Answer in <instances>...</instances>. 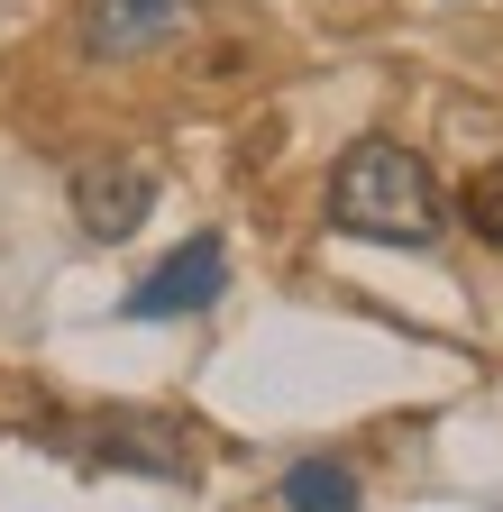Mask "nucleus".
Wrapping results in <instances>:
<instances>
[{
    "mask_svg": "<svg viewBox=\"0 0 503 512\" xmlns=\"http://www.w3.org/2000/svg\"><path fill=\"white\" fill-rule=\"evenodd\" d=\"M330 229L375 247H430L439 238V183L403 138H357L330 165Z\"/></svg>",
    "mask_w": 503,
    "mask_h": 512,
    "instance_id": "obj_1",
    "label": "nucleus"
},
{
    "mask_svg": "<svg viewBox=\"0 0 503 512\" xmlns=\"http://www.w3.org/2000/svg\"><path fill=\"white\" fill-rule=\"evenodd\" d=\"M220 293H229V247L202 229V238H183V247H174L119 311H129V320H183V311H211Z\"/></svg>",
    "mask_w": 503,
    "mask_h": 512,
    "instance_id": "obj_2",
    "label": "nucleus"
},
{
    "mask_svg": "<svg viewBox=\"0 0 503 512\" xmlns=\"http://www.w3.org/2000/svg\"><path fill=\"white\" fill-rule=\"evenodd\" d=\"M147 211H156V174L138 156H101V165L74 174V220H83V238L119 247V238L147 229Z\"/></svg>",
    "mask_w": 503,
    "mask_h": 512,
    "instance_id": "obj_3",
    "label": "nucleus"
},
{
    "mask_svg": "<svg viewBox=\"0 0 503 512\" xmlns=\"http://www.w3.org/2000/svg\"><path fill=\"white\" fill-rule=\"evenodd\" d=\"M193 28V0H83V46L101 64H129V55H156Z\"/></svg>",
    "mask_w": 503,
    "mask_h": 512,
    "instance_id": "obj_4",
    "label": "nucleus"
},
{
    "mask_svg": "<svg viewBox=\"0 0 503 512\" xmlns=\"http://www.w3.org/2000/svg\"><path fill=\"white\" fill-rule=\"evenodd\" d=\"M83 448H92V458H110V467H138V476H183V448H174L165 421H101Z\"/></svg>",
    "mask_w": 503,
    "mask_h": 512,
    "instance_id": "obj_5",
    "label": "nucleus"
},
{
    "mask_svg": "<svg viewBox=\"0 0 503 512\" xmlns=\"http://www.w3.org/2000/svg\"><path fill=\"white\" fill-rule=\"evenodd\" d=\"M275 494H284V512H357V494H366V485H357V467H348V458H293Z\"/></svg>",
    "mask_w": 503,
    "mask_h": 512,
    "instance_id": "obj_6",
    "label": "nucleus"
},
{
    "mask_svg": "<svg viewBox=\"0 0 503 512\" xmlns=\"http://www.w3.org/2000/svg\"><path fill=\"white\" fill-rule=\"evenodd\" d=\"M467 229H476V238H503V165H485V174L467 183Z\"/></svg>",
    "mask_w": 503,
    "mask_h": 512,
    "instance_id": "obj_7",
    "label": "nucleus"
}]
</instances>
